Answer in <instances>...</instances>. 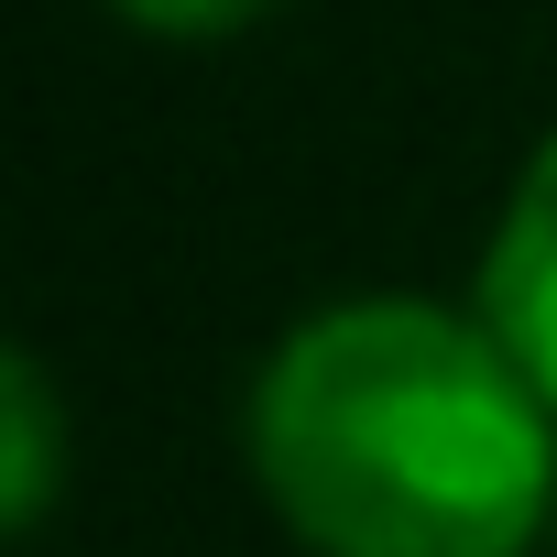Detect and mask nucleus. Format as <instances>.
Here are the masks:
<instances>
[{
    "instance_id": "nucleus-1",
    "label": "nucleus",
    "mask_w": 557,
    "mask_h": 557,
    "mask_svg": "<svg viewBox=\"0 0 557 557\" xmlns=\"http://www.w3.org/2000/svg\"><path fill=\"white\" fill-rule=\"evenodd\" d=\"M251 481L318 557H524L557 503V405L437 296H339L251 383Z\"/></svg>"
},
{
    "instance_id": "nucleus-3",
    "label": "nucleus",
    "mask_w": 557,
    "mask_h": 557,
    "mask_svg": "<svg viewBox=\"0 0 557 557\" xmlns=\"http://www.w3.org/2000/svg\"><path fill=\"white\" fill-rule=\"evenodd\" d=\"M66 481V426H55V383L34 350H0V524L34 535L55 513Z\"/></svg>"
},
{
    "instance_id": "nucleus-2",
    "label": "nucleus",
    "mask_w": 557,
    "mask_h": 557,
    "mask_svg": "<svg viewBox=\"0 0 557 557\" xmlns=\"http://www.w3.org/2000/svg\"><path fill=\"white\" fill-rule=\"evenodd\" d=\"M481 329L524 361V383L557 405V132L524 153L492 251H481Z\"/></svg>"
},
{
    "instance_id": "nucleus-4",
    "label": "nucleus",
    "mask_w": 557,
    "mask_h": 557,
    "mask_svg": "<svg viewBox=\"0 0 557 557\" xmlns=\"http://www.w3.org/2000/svg\"><path fill=\"white\" fill-rule=\"evenodd\" d=\"M110 12H132V23H153V34H230V23L262 12V0H110Z\"/></svg>"
}]
</instances>
